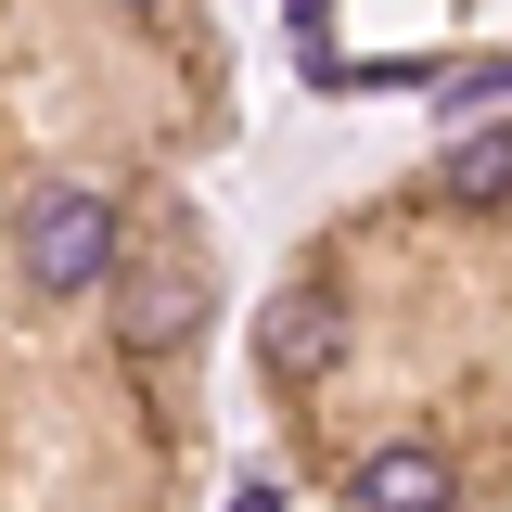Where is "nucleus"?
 Masks as SVG:
<instances>
[{
  "mask_svg": "<svg viewBox=\"0 0 512 512\" xmlns=\"http://www.w3.org/2000/svg\"><path fill=\"white\" fill-rule=\"evenodd\" d=\"M333 487H346V512H461V474L423 436H359Z\"/></svg>",
  "mask_w": 512,
  "mask_h": 512,
  "instance_id": "obj_4",
  "label": "nucleus"
},
{
  "mask_svg": "<svg viewBox=\"0 0 512 512\" xmlns=\"http://www.w3.org/2000/svg\"><path fill=\"white\" fill-rule=\"evenodd\" d=\"M103 295H116V346L128 359H180L192 333H205V308H218L205 295V256H180V244H128V269Z\"/></svg>",
  "mask_w": 512,
  "mask_h": 512,
  "instance_id": "obj_3",
  "label": "nucleus"
},
{
  "mask_svg": "<svg viewBox=\"0 0 512 512\" xmlns=\"http://www.w3.org/2000/svg\"><path fill=\"white\" fill-rule=\"evenodd\" d=\"M116 13H167V0H116Z\"/></svg>",
  "mask_w": 512,
  "mask_h": 512,
  "instance_id": "obj_7",
  "label": "nucleus"
},
{
  "mask_svg": "<svg viewBox=\"0 0 512 512\" xmlns=\"http://www.w3.org/2000/svg\"><path fill=\"white\" fill-rule=\"evenodd\" d=\"M436 192L448 205H512V128H461L436 154Z\"/></svg>",
  "mask_w": 512,
  "mask_h": 512,
  "instance_id": "obj_5",
  "label": "nucleus"
},
{
  "mask_svg": "<svg viewBox=\"0 0 512 512\" xmlns=\"http://www.w3.org/2000/svg\"><path fill=\"white\" fill-rule=\"evenodd\" d=\"M474 103H512V52H500V64H461V77H448V116H474Z\"/></svg>",
  "mask_w": 512,
  "mask_h": 512,
  "instance_id": "obj_6",
  "label": "nucleus"
},
{
  "mask_svg": "<svg viewBox=\"0 0 512 512\" xmlns=\"http://www.w3.org/2000/svg\"><path fill=\"white\" fill-rule=\"evenodd\" d=\"M256 372L282 384V397H333V384L359 372V308H346L333 282H282V295H256Z\"/></svg>",
  "mask_w": 512,
  "mask_h": 512,
  "instance_id": "obj_2",
  "label": "nucleus"
},
{
  "mask_svg": "<svg viewBox=\"0 0 512 512\" xmlns=\"http://www.w3.org/2000/svg\"><path fill=\"white\" fill-rule=\"evenodd\" d=\"M13 269L39 282V295H103L128 269V218H116V192H90V180H39L26 205H13Z\"/></svg>",
  "mask_w": 512,
  "mask_h": 512,
  "instance_id": "obj_1",
  "label": "nucleus"
}]
</instances>
